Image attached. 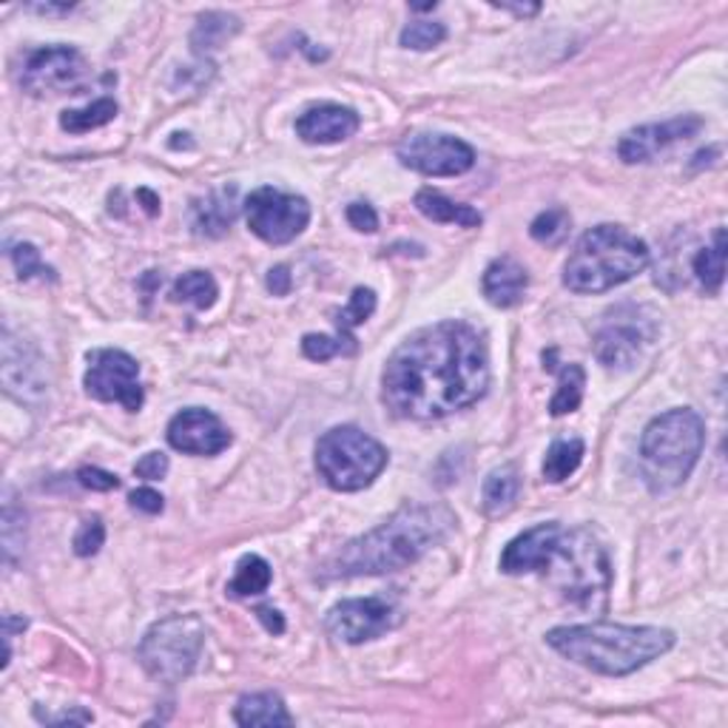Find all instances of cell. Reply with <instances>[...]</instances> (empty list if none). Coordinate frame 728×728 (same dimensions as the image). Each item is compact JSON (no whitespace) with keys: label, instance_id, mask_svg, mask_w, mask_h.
I'll return each mask as SVG.
<instances>
[{"label":"cell","instance_id":"6da1fadb","mask_svg":"<svg viewBox=\"0 0 728 728\" xmlns=\"http://www.w3.org/2000/svg\"><path fill=\"white\" fill-rule=\"evenodd\" d=\"M490 388V356L466 322L430 325L407 336L381 376V396L396 416L435 421L475 404Z\"/></svg>","mask_w":728,"mask_h":728},{"label":"cell","instance_id":"7a4b0ae2","mask_svg":"<svg viewBox=\"0 0 728 728\" xmlns=\"http://www.w3.org/2000/svg\"><path fill=\"white\" fill-rule=\"evenodd\" d=\"M453 512L439 504H407L368 535L341 546L328 564V577L384 575L407 570L453 530Z\"/></svg>","mask_w":728,"mask_h":728},{"label":"cell","instance_id":"3957f363","mask_svg":"<svg viewBox=\"0 0 728 728\" xmlns=\"http://www.w3.org/2000/svg\"><path fill=\"white\" fill-rule=\"evenodd\" d=\"M546 644L595 675L626 677L666 655L675 646V632L660 626L581 624L550 629Z\"/></svg>","mask_w":728,"mask_h":728},{"label":"cell","instance_id":"277c9868","mask_svg":"<svg viewBox=\"0 0 728 728\" xmlns=\"http://www.w3.org/2000/svg\"><path fill=\"white\" fill-rule=\"evenodd\" d=\"M649 265V245L624 225H597L577 239L566 259L564 285L575 294H606Z\"/></svg>","mask_w":728,"mask_h":728},{"label":"cell","instance_id":"5b68a950","mask_svg":"<svg viewBox=\"0 0 728 728\" xmlns=\"http://www.w3.org/2000/svg\"><path fill=\"white\" fill-rule=\"evenodd\" d=\"M539 575L550 577L552 586L586 612H604L612 589V564L604 544L586 526L564 530L552 541Z\"/></svg>","mask_w":728,"mask_h":728},{"label":"cell","instance_id":"8992f818","mask_svg":"<svg viewBox=\"0 0 728 728\" xmlns=\"http://www.w3.org/2000/svg\"><path fill=\"white\" fill-rule=\"evenodd\" d=\"M706 447V424L689 407H677L649 421L640 439L646 481L655 492L680 486L689 479Z\"/></svg>","mask_w":728,"mask_h":728},{"label":"cell","instance_id":"52a82bcc","mask_svg":"<svg viewBox=\"0 0 728 728\" xmlns=\"http://www.w3.org/2000/svg\"><path fill=\"white\" fill-rule=\"evenodd\" d=\"M388 450L359 427L341 424L316 444V470L336 492H359L388 466Z\"/></svg>","mask_w":728,"mask_h":728},{"label":"cell","instance_id":"ba28073f","mask_svg":"<svg viewBox=\"0 0 728 728\" xmlns=\"http://www.w3.org/2000/svg\"><path fill=\"white\" fill-rule=\"evenodd\" d=\"M205 646V626L197 615L157 621L140 640V663L160 683H180L194 671Z\"/></svg>","mask_w":728,"mask_h":728},{"label":"cell","instance_id":"9c48e42d","mask_svg":"<svg viewBox=\"0 0 728 728\" xmlns=\"http://www.w3.org/2000/svg\"><path fill=\"white\" fill-rule=\"evenodd\" d=\"M655 336L657 319L652 316V310L624 305L606 316V322L597 328L592 348H595V359L606 370H629L635 368Z\"/></svg>","mask_w":728,"mask_h":728},{"label":"cell","instance_id":"30bf717a","mask_svg":"<svg viewBox=\"0 0 728 728\" xmlns=\"http://www.w3.org/2000/svg\"><path fill=\"white\" fill-rule=\"evenodd\" d=\"M245 219L256 237L268 245L294 243L310 223V205L299 194L263 185L245 199Z\"/></svg>","mask_w":728,"mask_h":728},{"label":"cell","instance_id":"8fae6325","mask_svg":"<svg viewBox=\"0 0 728 728\" xmlns=\"http://www.w3.org/2000/svg\"><path fill=\"white\" fill-rule=\"evenodd\" d=\"M83 384L92 399L117 401L129 413H137L145 401L137 359L117 348H100L89 353Z\"/></svg>","mask_w":728,"mask_h":728},{"label":"cell","instance_id":"7c38bea8","mask_svg":"<svg viewBox=\"0 0 728 728\" xmlns=\"http://www.w3.org/2000/svg\"><path fill=\"white\" fill-rule=\"evenodd\" d=\"M396 157L404 168L419 171L424 177H461L475 165L473 145L453 134L433 132L407 134L396 148Z\"/></svg>","mask_w":728,"mask_h":728},{"label":"cell","instance_id":"4fadbf2b","mask_svg":"<svg viewBox=\"0 0 728 728\" xmlns=\"http://www.w3.org/2000/svg\"><path fill=\"white\" fill-rule=\"evenodd\" d=\"M325 626L341 644L359 646L393 629L396 609L381 597H353L336 604L325 617Z\"/></svg>","mask_w":728,"mask_h":728},{"label":"cell","instance_id":"5bb4252c","mask_svg":"<svg viewBox=\"0 0 728 728\" xmlns=\"http://www.w3.org/2000/svg\"><path fill=\"white\" fill-rule=\"evenodd\" d=\"M85 78V60L72 47H47L29 54L23 89L29 94H58L78 89Z\"/></svg>","mask_w":728,"mask_h":728},{"label":"cell","instance_id":"9a60e30c","mask_svg":"<svg viewBox=\"0 0 728 728\" xmlns=\"http://www.w3.org/2000/svg\"><path fill=\"white\" fill-rule=\"evenodd\" d=\"M168 444L185 455H217L230 444V430L203 407L180 410L168 421Z\"/></svg>","mask_w":728,"mask_h":728},{"label":"cell","instance_id":"2e32d148","mask_svg":"<svg viewBox=\"0 0 728 728\" xmlns=\"http://www.w3.org/2000/svg\"><path fill=\"white\" fill-rule=\"evenodd\" d=\"M700 129L703 120L697 114H683V117L666 120V123L640 125V129H632V132L624 134V140L617 143V154L629 165L649 163L652 157L666 152L669 145L695 137Z\"/></svg>","mask_w":728,"mask_h":728},{"label":"cell","instance_id":"e0dca14e","mask_svg":"<svg viewBox=\"0 0 728 728\" xmlns=\"http://www.w3.org/2000/svg\"><path fill=\"white\" fill-rule=\"evenodd\" d=\"M359 132V114L348 105L322 103L314 105L303 117L296 120V134L310 145L345 143Z\"/></svg>","mask_w":728,"mask_h":728},{"label":"cell","instance_id":"ac0fdd59","mask_svg":"<svg viewBox=\"0 0 728 728\" xmlns=\"http://www.w3.org/2000/svg\"><path fill=\"white\" fill-rule=\"evenodd\" d=\"M530 288V274H526L524 265L512 256H499L486 265L484 276H481V290H484V299L492 308H515V305L524 303V294Z\"/></svg>","mask_w":728,"mask_h":728},{"label":"cell","instance_id":"d6986e66","mask_svg":"<svg viewBox=\"0 0 728 728\" xmlns=\"http://www.w3.org/2000/svg\"><path fill=\"white\" fill-rule=\"evenodd\" d=\"M561 524L550 521V524H539L532 530L521 532L519 539H512L506 544L504 555H501V572L506 575H526V572H541L550 552L552 541L558 535Z\"/></svg>","mask_w":728,"mask_h":728},{"label":"cell","instance_id":"ffe728a7","mask_svg":"<svg viewBox=\"0 0 728 728\" xmlns=\"http://www.w3.org/2000/svg\"><path fill=\"white\" fill-rule=\"evenodd\" d=\"M237 217V188L214 191L211 197L194 205V228L203 237H223Z\"/></svg>","mask_w":728,"mask_h":728},{"label":"cell","instance_id":"44dd1931","mask_svg":"<svg viewBox=\"0 0 728 728\" xmlns=\"http://www.w3.org/2000/svg\"><path fill=\"white\" fill-rule=\"evenodd\" d=\"M234 720L239 726H294L288 706L274 691H259V695L239 697L237 709H234Z\"/></svg>","mask_w":728,"mask_h":728},{"label":"cell","instance_id":"7402d4cb","mask_svg":"<svg viewBox=\"0 0 728 728\" xmlns=\"http://www.w3.org/2000/svg\"><path fill=\"white\" fill-rule=\"evenodd\" d=\"M416 208L424 214L427 219L441 225H461V228H479L481 214L473 205H461L453 203L450 197H444L441 191L424 188L416 194Z\"/></svg>","mask_w":728,"mask_h":728},{"label":"cell","instance_id":"603a6c76","mask_svg":"<svg viewBox=\"0 0 728 728\" xmlns=\"http://www.w3.org/2000/svg\"><path fill=\"white\" fill-rule=\"evenodd\" d=\"M521 492V473L515 464H504L499 470H492L481 490V506L486 515H504L512 510V504L519 501Z\"/></svg>","mask_w":728,"mask_h":728},{"label":"cell","instance_id":"cb8c5ba5","mask_svg":"<svg viewBox=\"0 0 728 728\" xmlns=\"http://www.w3.org/2000/svg\"><path fill=\"white\" fill-rule=\"evenodd\" d=\"M544 361L550 370L558 368V365L552 361V353H544ZM584 388H586V373L581 365L570 361V365L558 368V390H555V396H552L550 401V413L555 416V419H558V416L575 413L577 407H581V401H584Z\"/></svg>","mask_w":728,"mask_h":728},{"label":"cell","instance_id":"d4e9b609","mask_svg":"<svg viewBox=\"0 0 728 728\" xmlns=\"http://www.w3.org/2000/svg\"><path fill=\"white\" fill-rule=\"evenodd\" d=\"M691 274L706 294H720L722 279H726V230L717 228L715 243L697 250L691 259Z\"/></svg>","mask_w":728,"mask_h":728},{"label":"cell","instance_id":"484cf974","mask_svg":"<svg viewBox=\"0 0 728 728\" xmlns=\"http://www.w3.org/2000/svg\"><path fill=\"white\" fill-rule=\"evenodd\" d=\"M586 447L581 439H558L552 441V447L546 450L544 459V481L550 484H561V481L570 479L575 473L581 461H584Z\"/></svg>","mask_w":728,"mask_h":728},{"label":"cell","instance_id":"4316f807","mask_svg":"<svg viewBox=\"0 0 728 728\" xmlns=\"http://www.w3.org/2000/svg\"><path fill=\"white\" fill-rule=\"evenodd\" d=\"M239 32V20L228 12H208L199 18L197 29L191 34V47L194 52L205 54L211 49H219L225 40H230Z\"/></svg>","mask_w":728,"mask_h":728},{"label":"cell","instance_id":"83f0119b","mask_svg":"<svg viewBox=\"0 0 728 728\" xmlns=\"http://www.w3.org/2000/svg\"><path fill=\"white\" fill-rule=\"evenodd\" d=\"M117 117V103L112 98H100L89 103L85 109H69L60 114V129L69 134H85L94 129H103Z\"/></svg>","mask_w":728,"mask_h":728},{"label":"cell","instance_id":"f1b7e54d","mask_svg":"<svg viewBox=\"0 0 728 728\" xmlns=\"http://www.w3.org/2000/svg\"><path fill=\"white\" fill-rule=\"evenodd\" d=\"M217 296L219 288L208 270H188V274L180 276L174 288H171V299H174V303H188L197 310H208L211 305L217 303Z\"/></svg>","mask_w":728,"mask_h":728},{"label":"cell","instance_id":"f546056e","mask_svg":"<svg viewBox=\"0 0 728 728\" xmlns=\"http://www.w3.org/2000/svg\"><path fill=\"white\" fill-rule=\"evenodd\" d=\"M270 581H274V572H270V564L259 555H245L243 561L237 564V572L230 577L228 592L234 597H254L268 592Z\"/></svg>","mask_w":728,"mask_h":728},{"label":"cell","instance_id":"4dcf8cb0","mask_svg":"<svg viewBox=\"0 0 728 728\" xmlns=\"http://www.w3.org/2000/svg\"><path fill=\"white\" fill-rule=\"evenodd\" d=\"M376 310V294L370 288H356L353 296H350L348 308L339 310L336 314V328H339L341 336H350V339H356L353 336V328H359V325H365L373 316Z\"/></svg>","mask_w":728,"mask_h":728},{"label":"cell","instance_id":"1f68e13d","mask_svg":"<svg viewBox=\"0 0 728 728\" xmlns=\"http://www.w3.org/2000/svg\"><path fill=\"white\" fill-rule=\"evenodd\" d=\"M303 353L310 361H330L334 356H350L356 353V339L350 336H325V334H308L303 336Z\"/></svg>","mask_w":728,"mask_h":728},{"label":"cell","instance_id":"d6a6232c","mask_svg":"<svg viewBox=\"0 0 728 728\" xmlns=\"http://www.w3.org/2000/svg\"><path fill=\"white\" fill-rule=\"evenodd\" d=\"M0 530H3V558H7V564H14L18 552H23V544H27V515L14 506L12 499H7V504H3Z\"/></svg>","mask_w":728,"mask_h":728},{"label":"cell","instance_id":"836d02e7","mask_svg":"<svg viewBox=\"0 0 728 728\" xmlns=\"http://www.w3.org/2000/svg\"><path fill=\"white\" fill-rule=\"evenodd\" d=\"M530 234L535 243L541 245H561L570 234V214L564 208L541 211L539 217L532 219Z\"/></svg>","mask_w":728,"mask_h":728},{"label":"cell","instance_id":"e575fe53","mask_svg":"<svg viewBox=\"0 0 728 728\" xmlns=\"http://www.w3.org/2000/svg\"><path fill=\"white\" fill-rule=\"evenodd\" d=\"M447 40V27L444 23H435V20H416L410 27L401 29L399 43L404 49H416V52H427V49L441 47Z\"/></svg>","mask_w":728,"mask_h":728},{"label":"cell","instance_id":"d590c367","mask_svg":"<svg viewBox=\"0 0 728 728\" xmlns=\"http://www.w3.org/2000/svg\"><path fill=\"white\" fill-rule=\"evenodd\" d=\"M9 254H12L14 270H18V276L23 279V283H27V279H34V276H43V279H47V276L54 274L52 268L43 265V259H40V250L34 248L32 243H18L12 250H9Z\"/></svg>","mask_w":728,"mask_h":728},{"label":"cell","instance_id":"8d00e7d4","mask_svg":"<svg viewBox=\"0 0 728 728\" xmlns=\"http://www.w3.org/2000/svg\"><path fill=\"white\" fill-rule=\"evenodd\" d=\"M105 544V526L103 521L98 519V515H92V519H85L83 524H80V530L74 532V552H78L80 558H92V555H98L100 546Z\"/></svg>","mask_w":728,"mask_h":728},{"label":"cell","instance_id":"74e56055","mask_svg":"<svg viewBox=\"0 0 728 728\" xmlns=\"http://www.w3.org/2000/svg\"><path fill=\"white\" fill-rule=\"evenodd\" d=\"M78 481L85 486V490H94V492H112L120 486L117 475L109 473V470H100V466H80Z\"/></svg>","mask_w":728,"mask_h":728},{"label":"cell","instance_id":"f35d334b","mask_svg":"<svg viewBox=\"0 0 728 728\" xmlns=\"http://www.w3.org/2000/svg\"><path fill=\"white\" fill-rule=\"evenodd\" d=\"M345 217H348V223L353 225L356 230H361V234H373V230L379 228V214H376L373 205L368 203H350L348 211H345Z\"/></svg>","mask_w":728,"mask_h":728},{"label":"cell","instance_id":"ab89813d","mask_svg":"<svg viewBox=\"0 0 728 728\" xmlns=\"http://www.w3.org/2000/svg\"><path fill=\"white\" fill-rule=\"evenodd\" d=\"M165 473H168V455L165 453H145L134 464V475L143 481H160Z\"/></svg>","mask_w":728,"mask_h":728},{"label":"cell","instance_id":"60d3db41","mask_svg":"<svg viewBox=\"0 0 728 728\" xmlns=\"http://www.w3.org/2000/svg\"><path fill=\"white\" fill-rule=\"evenodd\" d=\"M129 504L137 512H145V515H157V512H163V495L152 486H140L129 495Z\"/></svg>","mask_w":728,"mask_h":728},{"label":"cell","instance_id":"b9f144b4","mask_svg":"<svg viewBox=\"0 0 728 728\" xmlns=\"http://www.w3.org/2000/svg\"><path fill=\"white\" fill-rule=\"evenodd\" d=\"M290 285H294V279H290L288 265H276V268L268 270V290L274 296H288Z\"/></svg>","mask_w":728,"mask_h":728},{"label":"cell","instance_id":"7bdbcfd3","mask_svg":"<svg viewBox=\"0 0 728 728\" xmlns=\"http://www.w3.org/2000/svg\"><path fill=\"white\" fill-rule=\"evenodd\" d=\"M256 617L263 621V626L270 632V635H283L285 632V617L279 615L274 606H256Z\"/></svg>","mask_w":728,"mask_h":728},{"label":"cell","instance_id":"ee69618b","mask_svg":"<svg viewBox=\"0 0 728 728\" xmlns=\"http://www.w3.org/2000/svg\"><path fill=\"white\" fill-rule=\"evenodd\" d=\"M40 720L49 722V726H63V722H80V726H85V722H92L94 715L92 711H83V709H74V711H63V715H38Z\"/></svg>","mask_w":728,"mask_h":728},{"label":"cell","instance_id":"f6af8a7d","mask_svg":"<svg viewBox=\"0 0 728 728\" xmlns=\"http://www.w3.org/2000/svg\"><path fill=\"white\" fill-rule=\"evenodd\" d=\"M29 12H38V14H69L72 12V3H32V7H27Z\"/></svg>","mask_w":728,"mask_h":728},{"label":"cell","instance_id":"bcb514c9","mask_svg":"<svg viewBox=\"0 0 728 728\" xmlns=\"http://www.w3.org/2000/svg\"><path fill=\"white\" fill-rule=\"evenodd\" d=\"M137 199H140V203H143V208H145V214H148V217L160 214V197H157V194H154V191L140 188L137 191Z\"/></svg>","mask_w":728,"mask_h":728},{"label":"cell","instance_id":"7dc6e473","mask_svg":"<svg viewBox=\"0 0 728 728\" xmlns=\"http://www.w3.org/2000/svg\"><path fill=\"white\" fill-rule=\"evenodd\" d=\"M499 9H504V12H512L519 14V18H526V14H539V3H532V7H512V3H495Z\"/></svg>","mask_w":728,"mask_h":728},{"label":"cell","instance_id":"c3c4849f","mask_svg":"<svg viewBox=\"0 0 728 728\" xmlns=\"http://www.w3.org/2000/svg\"><path fill=\"white\" fill-rule=\"evenodd\" d=\"M410 9H413V12H433L435 0H433V3H413V7H410Z\"/></svg>","mask_w":728,"mask_h":728}]
</instances>
